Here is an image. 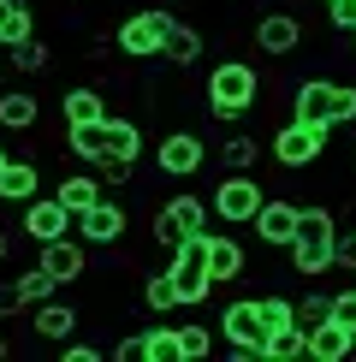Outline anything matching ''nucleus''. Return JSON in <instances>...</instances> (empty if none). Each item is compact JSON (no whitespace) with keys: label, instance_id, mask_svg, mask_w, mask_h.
Wrapping results in <instances>:
<instances>
[{"label":"nucleus","instance_id":"41","mask_svg":"<svg viewBox=\"0 0 356 362\" xmlns=\"http://www.w3.org/2000/svg\"><path fill=\"white\" fill-rule=\"evenodd\" d=\"M6 160H12V155H6V143H0V167H6Z\"/></svg>","mask_w":356,"mask_h":362},{"label":"nucleus","instance_id":"1","mask_svg":"<svg viewBox=\"0 0 356 362\" xmlns=\"http://www.w3.org/2000/svg\"><path fill=\"white\" fill-rule=\"evenodd\" d=\"M291 274L303 279H321L333 274V255H338V220L326 202H303L297 208V232H291Z\"/></svg>","mask_w":356,"mask_h":362},{"label":"nucleus","instance_id":"19","mask_svg":"<svg viewBox=\"0 0 356 362\" xmlns=\"http://www.w3.org/2000/svg\"><path fill=\"white\" fill-rule=\"evenodd\" d=\"M59 119H66V125H95V119H107V95H101L95 83H71L66 95H59Z\"/></svg>","mask_w":356,"mask_h":362},{"label":"nucleus","instance_id":"35","mask_svg":"<svg viewBox=\"0 0 356 362\" xmlns=\"http://www.w3.org/2000/svg\"><path fill=\"white\" fill-rule=\"evenodd\" d=\"M326 24L333 30H356V0H326Z\"/></svg>","mask_w":356,"mask_h":362},{"label":"nucleus","instance_id":"3","mask_svg":"<svg viewBox=\"0 0 356 362\" xmlns=\"http://www.w3.org/2000/svg\"><path fill=\"white\" fill-rule=\"evenodd\" d=\"M291 119L303 125H350L356 119V83H338V78H303L291 89Z\"/></svg>","mask_w":356,"mask_h":362},{"label":"nucleus","instance_id":"4","mask_svg":"<svg viewBox=\"0 0 356 362\" xmlns=\"http://www.w3.org/2000/svg\"><path fill=\"white\" fill-rule=\"evenodd\" d=\"M167 30H172V12L167 6H143V12H125L113 30V48L125 59H160L167 48Z\"/></svg>","mask_w":356,"mask_h":362},{"label":"nucleus","instance_id":"15","mask_svg":"<svg viewBox=\"0 0 356 362\" xmlns=\"http://www.w3.org/2000/svg\"><path fill=\"white\" fill-rule=\"evenodd\" d=\"M208 274H214V285H237L249 274V255L232 238V226H226V232H208Z\"/></svg>","mask_w":356,"mask_h":362},{"label":"nucleus","instance_id":"8","mask_svg":"<svg viewBox=\"0 0 356 362\" xmlns=\"http://www.w3.org/2000/svg\"><path fill=\"white\" fill-rule=\"evenodd\" d=\"M220 339H226L232 351H244V356H261V344H267L261 297H232V303L220 309Z\"/></svg>","mask_w":356,"mask_h":362},{"label":"nucleus","instance_id":"24","mask_svg":"<svg viewBox=\"0 0 356 362\" xmlns=\"http://www.w3.org/2000/svg\"><path fill=\"white\" fill-rule=\"evenodd\" d=\"M36 36V12L30 0H0V48H18V42Z\"/></svg>","mask_w":356,"mask_h":362},{"label":"nucleus","instance_id":"33","mask_svg":"<svg viewBox=\"0 0 356 362\" xmlns=\"http://www.w3.org/2000/svg\"><path fill=\"white\" fill-rule=\"evenodd\" d=\"M333 321L356 333V285H350V291H333Z\"/></svg>","mask_w":356,"mask_h":362},{"label":"nucleus","instance_id":"12","mask_svg":"<svg viewBox=\"0 0 356 362\" xmlns=\"http://www.w3.org/2000/svg\"><path fill=\"white\" fill-rule=\"evenodd\" d=\"M297 208H303V202H291V196H261V208H256V220H249V232H256L267 250H285L291 232H297Z\"/></svg>","mask_w":356,"mask_h":362},{"label":"nucleus","instance_id":"29","mask_svg":"<svg viewBox=\"0 0 356 362\" xmlns=\"http://www.w3.org/2000/svg\"><path fill=\"white\" fill-rule=\"evenodd\" d=\"M143 362H184L178 356V327H148L143 333Z\"/></svg>","mask_w":356,"mask_h":362},{"label":"nucleus","instance_id":"36","mask_svg":"<svg viewBox=\"0 0 356 362\" xmlns=\"http://www.w3.org/2000/svg\"><path fill=\"white\" fill-rule=\"evenodd\" d=\"M113 362H143V333H125L113 344Z\"/></svg>","mask_w":356,"mask_h":362},{"label":"nucleus","instance_id":"18","mask_svg":"<svg viewBox=\"0 0 356 362\" xmlns=\"http://www.w3.org/2000/svg\"><path fill=\"white\" fill-rule=\"evenodd\" d=\"M350 344H356V333H350V327H338L333 315H326L321 327H309V333H303V356H315V362H345Z\"/></svg>","mask_w":356,"mask_h":362},{"label":"nucleus","instance_id":"40","mask_svg":"<svg viewBox=\"0 0 356 362\" xmlns=\"http://www.w3.org/2000/svg\"><path fill=\"white\" fill-rule=\"evenodd\" d=\"M6 356H12V339H6V333H0V362H6Z\"/></svg>","mask_w":356,"mask_h":362},{"label":"nucleus","instance_id":"42","mask_svg":"<svg viewBox=\"0 0 356 362\" xmlns=\"http://www.w3.org/2000/svg\"><path fill=\"white\" fill-rule=\"evenodd\" d=\"M350 48H356V30H350Z\"/></svg>","mask_w":356,"mask_h":362},{"label":"nucleus","instance_id":"32","mask_svg":"<svg viewBox=\"0 0 356 362\" xmlns=\"http://www.w3.org/2000/svg\"><path fill=\"white\" fill-rule=\"evenodd\" d=\"M326 315H333V297H326V291H309V297H297V327H303V333H309V327H321Z\"/></svg>","mask_w":356,"mask_h":362},{"label":"nucleus","instance_id":"17","mask_svg":"<svg viewBox=\"0 0 356 362\" xmlns=\"http://www.w3.org/2000/svg\"><path fill=\"white\" fill-rule=\"evenodd\" d=\"M83 327V309H71V303H59V297H48V303H36L30 309V333L36 339H54V344H66L71 333Z\"/></svg>","mask_w":356,"mask_h":362},{"label":"nucleus","instance_id":"2","mask_svg":"<svg viewBox=\"0 0 356 362\" xmlns=\"http://www.w3.org/2000/svg\"><path fill=\"white\" fill-rule=\"evenodd\" d=\"M256 95H261V78H256L249 59H220V66L208 71V89H202L208 113H214L220 125H237V119L256 107Z\"/></svg>","mask_w":356,"mask_h":362},{"label":"nucleus","instance_id":"31","mask_svg":"<svg viewBox=\"0 0 356 362\" xmlns=\"http://www.w3.org/2000/svg\"><path fill=\"white\" fill-rule=\"evenodd\" d=\"M261 321H267V333H273V327H291V321H297V297L261 291Z\"/></svg>","mask_w":356,"mask_h":362},{"label":"nucleus","instance_id":"37","mask_svg":"<svg viewBox=\"0 0 356 362\" xmlns=\"http://www.w3.org/2000/svg\"><path fill=\"white\" fill-rule=\"evenodd\" d=\"M59 362H101V351H95V344H71V339H66V351H59Z\"/></svg>","mask_w":356,"mask_h":362},{"label":"nucleus","instance_id":"22","mask_svg":"<svg viewBox=\"0 0 356 362\" xmlns=\"http://www.w3.org/2000/svg\"><path fill=\"white\" fill-rule=\"evenodd\" d=\"M160 59H167V66H178V71H190V66L202 59V30H196V24H184V18H172Z\"/></svg>","mask_w":356,"mask_h":362},{"label":"nucleus","instance_id":"34","mask_svg":"<svg viewBox=\"0 0 356 362\" xmlns=\"http://www.w3.org/2000/svg\"><path fill=\"white\" fill-rule=\"evenodd\" d=\"M101 185H131V173H137V160H95Z\"/></svg>","mask_w":356,"mask_h":362},{"label":"nucleus","instance_id":"14","mask_svg":"<svg viewBox=\"0 0 356 362\" xmlns=\"http://www.w3.org/2000/svg\"><path fill=\"white\" fill-rule=\"evenodd\" d=\"M249 30H256V48L261 54H297V48H303V18H297V12H261V18L256 24H249Z\"/></svg>","mask_w":356,"mask_h":362},{"label":"nucleus","instance_id":"28","mask_svg":"<svg viewBox=\"0 0 356 362\" xmlns=\"http://www.w3.org/2000/svg\"><path fill=\"white\" fill-rule=\"evenodd\" d=\"M261 356L267 362H297V356H303V327H273V333H267V344H261Z\"/></svg>","mask_w":356,"mask_h":362},{"label":"nucleus","instance_id":"20","mask_svg":"<svg viewBox=\"0 0 356 362\" xmlns=\"http://www.w3.org/2000/svg\"><path fill=\"white\" fill-rule=\"evenodd\" d=\"M36 190H42V167H36V160H18V155H12L6 167H0V202H18V208H24Z\"/></svg>","mask_w":356,"mask_h":362},{"label":"nucleus","instance_id":"5","mask_svg":"<svg viewBox=\"0 0 356 362\" xmlns=\"http://www.w3.org/2000/svg\"><path fill=\"white\" fill-rule=\"evenodd\" d=\"M208 226H214V220H208V202L190 196V190H178V196H167V202L155 208V244L172 255L190 232H208Z\"/></svg>","mask_w":356,"mask_h":362},{"label":"nucleus","instance_id":"21","mask_svg":"<svg viewBox=\"0 0 356 362\" xmlns=\"http://www.w3.org/2000/svg\"><path fill=\"white\" fill-rule=\"evenodd\" d=\"M54 196L71 208V214H83V208H95V202H101V173H95V167H89V173H83V167H78V173H59Z\"/></svg>","mask_w":356,"mask_h":362},{"label":"nucleus","instance_id":"10","mask_svg":"<svg viewBox=\"0 0 356 362\" xmlns=\"http://www.w3.org/2000/svg\"><path fill=\"white\" fill-rule=\"evenodd\" d=\"M18 226H24V238L30 244H48V238H66L71 226H78V214H71L66 202H59V196H30L24 202V214H18Z\"/></svg>","mask_w":356,"mask_h":362},{"label":"nucleus","instance_id":"27","mask_svg":"<svg viewBox=\"0 0 356 362\" xmlns=\"http://www.w3.org/2000/svg\"><path fill=\"white\" fill-rule=\"evenodd\" d=\"M143 303L155 309V315H172V309H178V285H172V267H160V274H148V279H143Z\"/></svg>","mask_w":356,"mask_h":362},{"label":"nucleus","instance_id":"30","mask_svg":"<svg viewBox=\"0 0 356 362\" xmlns=\"http://www.w3.org/2000/svg\"><path fill=\"white\" fill-rule=\"evenodd\" d=\"M208 351H214V327H202V321L178 327V356H184V362H202Z\"/></svg>","mask_w":356,"mask_h":362},{"label":"nucleus","instance_id":"13","mask_svg":"<svg viewBox=\"0 0 356 362\" xmlns=\"http://www.w3.org/2000/svg\"><path fill=\"white\" fill-rule=\"evenodd\" d=\"M42 267H48V274L59 279V285H78L83 274H89V244L78 232H66V238H48V244H42V255H36Z\"/></svg>","mask_w":356,"mask_h":362},{"label":"nucleus","instance_id":"26","mask_svg":"<svg viewBox=\"0 0 356 362\" xmlns=\"http://www.w3.org/2000/svg\"><path fill=\"white\" fill-rule=\"evenodd\" d=\"M6 59H12V71H18V78H36V71H48L54 48H48L42 36H30V42H18V48H6Z\"/></svg>","mask_w":356,"mask_h":362},{"label":"nucleus","instance_id":"25","mask_svg":"<svg viewBox=\"0 0 356 362\" xmlns=\"http://www.w3.org/2000/svg\"><path fill=\"white\" fill-rule=\"evenodd\" d=\"M12 285H18V303H24V309L48 303V297L59 291V279H54V274H48V267H42V262H36V267H24V274L12 279Z\"/></svg>","mask_w":356,"mask_h":362},{"label":"nucleus","instance_id":"7","mask_svg":"<svg viewBox=\"0 0 356 362\" xmlns=\"http://www.w3.org/2000/svg\"><path fill=\"white\" fill-rule=\"evenodd\" d=\"M261 185L249 173H220V185H214V196H208V214L214 220H226V226H249L256 220V208H261Z\"/></svg>","mask_w":356,"mask_h":362},{"label":"nucleus","instance_id":"38","mask_svg":"<svg viewBox=\"0 0 356 362\" xmlns=\"http://www.w3.org/2000/svg\"><path fill=\"white\" fill-rule=\"evenodd\" d=\"M24 303H18V285H0V321H6V315H18Z\"/></svg>","mask_w":356,"mask_h":362},{"label":"nucleus","instance_id":"43","mask_svg":"<svg viewBox=\"0 0 356 362\" xmlns=\"http://www.w3.org/2000/svg\"><path fill=\"white\" fill-rule=\"evenodd\" d=\"M226 6H232V0H226Z\"/></svg>","mask_w":356,"mask_h":362},{"label":"nucleus","instance_id":"11","mask_svg":"<svg viewBox=\"0 0 356 362\" xmlns=\"http://www.w3.org/2000/svg\"><path fill=\"white\" fill-rule=\"evenodd\" d=\"M202 160H208V143L196 137V131H167V137L155 143V167L167 173V178H190V173H202Z\"/></svg>","mask_w":356,"mask_h":362},{"label":"nucleus","instance_id":"39","mask_svg":"<svg viewBox=\"0 0 356 362\" xmlns=\"http://www.w3.org/2000/svg\"><path fill=\"white\" fill-rule=\"evenodd\" d=\"M6 255H12V238H6V232H0V262H6Z\"/></svg>","mask_w":356,"mask_h":362},{"label":"nucleus","instance_id":"9","mask_svg":"<svg viewBox=\"0 0 356 362\" xmlns=\"http://www.w3.org/2000/svg\"><path fill=\"white\" fill-rule=\"evenodd\" d=\"M71 232L83 238L89 250H113L119 238L131 232V214H125V202H113V196H101L95 208H83L78 214V226H71Z\"/></svg>","mask_w":356,"mask_h":362},{"label":"nucleus","instance_id":"16","mask_svg":"<svg viewBox=\"0 0 356 362\" xmlns=\"http://www.w3.org/2000/svg\"><path fill=\"white\" fill-rule=\"evenodd\" d=\"M42 125V95L36 89H0V131L6 137H30Z\"/></svg>","mask_w":356,"mask_h":362},{"label":"nucleus","instance_id":"23","mask_svg":"<svg viewBox=\"0 0 356 362\" xmlns=\"http://www.w3.org/2000/svg\"><path fill=\"white\" fill-rule=\"evenodd\" d=\"M214 160H220V173H249V167L261 160V143L249 137V131H232V137H220Z\"/></svg>","mask_w":356,"mask_h":362},{"label":"nucleus","instance_id":"6","mask_svg":"<svg viewBox=\"0 0 356 362\" xmlns=\"http://www.w3.org/2000/svg\"><path fill=\"white\" fill-rule=\"evenodd\" d=\"M326 143H333V125H303V119H291V125L273 131V160L285 173H309L326 155Z\"/></svg>","mask_w":356,"mask_h":362}]
</instances>
